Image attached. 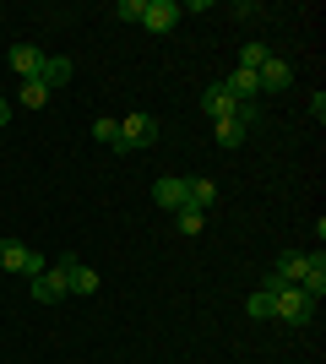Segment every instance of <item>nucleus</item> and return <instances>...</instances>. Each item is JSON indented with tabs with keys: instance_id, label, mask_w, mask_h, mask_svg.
Masks as SVG:
<instances>
[{
	"instance_id": "f257e3e1",
	"label": "nucleus",
	"mask_w": 326,
	"mask_h": 364,
	"mask_svg": "<svg viewBox=\"0 0 326 364\" xmlns=\"http://www.w3.org/2000/svg\"><path fill=\"white\" fill-rule=\"evenodd\" d=\"M272 321L305 326V321H315V299L305 289H294V283H278V289H272Z\"/></svg>"
},
{
	"instance_id": "f8f14e48",
	"label": "nucleus",
	"mask_w": 326,
	"mask_h": 364,
	"mask_svg": "<svg viewBox=\"0 0 326 364\" xmlns=\"http://www.w3.org/2000/svg\"><path fill=\"white\" fill-rule=\"evenodd\" d=\"M202 109H207V120H229V114H234L239 104L229 98V87H223V82H212V87L202 92Z\"/></svg>"
},
{
	"instance_id": "4468645a",
	"label": "nucleus",
	"mask_w": 326,
	"mask_h": 364,
	"mask_svg": "<svg viewBox=\"0 0 326 364\" xmlns=\"http://www.w3.org/2000/svg\"><path fill=\"white\" fill-rule=\"evenodd\" d=\"M33 82H44L49 92L65 87V82H71V60H60V55H44V65H38V76H33Z\"/></svg>"
},
{
	"instance_id": "39448f33",
	"label": "nucleus",
	"mask_w": 326,
	"mask_h": 364,
	"mask_svg": "<svg viewBox=\"0 0 326 364\" xmlns=\"http://www.w3.org/2000/svg\"><path fill=\"white\" fill-rule=\"evenodd\" d=\"M147 141H158V120L153 114H125L120 120V152H136Z\"/></svg>"
},
{
	"instance_id": "5701e85b",
	"label": "nucleus",
	"mask_w": 326,
	"mask_h": 364,
	"mask_svg": "<svg viewBox=\"0 0 326 364\" xmlns=\"http://www.w3.org/2000/svg\"><path fill=\"white\" fill-rule=\"evenodd\" d=\"M310 120H315V125L326 120V92H315V98H310Z\"/></svg>"
},
{
	"instance_id": "a211bd4d",
	"label": "nucleus",
	"mask_w": 326,
	"mask_h": 364,
	"mask_svg": "<svg viewBox=\"0 0 326 364\" xmlns=\"http://www.w3.org/2000/svg\"><path fill=\"white\" fill-rule=\"evenodd\" d=\"M16 104H22V109H44V104H49V87L28 76V82H22V92H16Z\"/></svg>"
},
{
	"instance_id": "20e7f679",
	"label": "nucleus",
	"mask_w": 326,
	"mask_h": 364,
	"mask_svg": "<svg viewBox=\"0 0 326 364\" xmlns=\"http://www.w3.org/2000/svg\"><path fill=\"white\" fill-rule=\"evenodd\" d=\"M180 16H185L180 0H147V6H141V28H147V33H174V28H180Z\"/></svg>"
},
{
	"instance_id": "b1692460",
	"label": "nucleus",
	"mask_w": 326,
	"mask_h": 364,
	"mask_svg": "<svg viewBox=\"0 0 326 364\" xmlns=\"http://www.w3.org/2000/svg\"><path fill=\"white\" fill-rule=\"evenodd\" d=\"M11 120V98H0V125Z\"/></svg>"
},
{
	"instance_id": "4be33fe9",
	"label": "nucleus",
	"mask_w": 326,
	"mask_h": 364,
	"mask_svg": "<svg viewBox=\"0 0 326 364\" xmlns=\"http://www.w3.org/2000/svg\"><path fill=\"white\" fill-rule=\"evenodd\" d=\"M141 6H147V0H114V16H120V22H141Z\"/></svg>"
},
{
	"instance_id": "9b49d317",
	"label": "nucleus",
	"mask_w": 326,
	"mask_h": 364,
	"mask_svg": "<svg viewBox=\"0 0 326 364\" xmlns=\"http://www.w3.org/2000/svg\"><path fill=\"white\" fill-rule=\"evenodd\" d=\"M299 289L321 304V294H326V256H321V250H315V256H305V277H299Z\"/></svg>"
},
{
	"instance_id": "f03ea898",
	"label": "nucleus",
	"mask_w": 326,
	"mask_h": 364,
	"mask_svg": "<svg viewBox=\"0 0 326 364\" xmlns=\"http://www.w3.org/2000/svg\"><path fill=\"white\" fill-rule=\"evenodd\" d=\"M65 294H71V256L55 261V267H44V272L33 277V299H38V304H55V299H65Z\"/></svg>"
},
{
	"instance_id": "ddd939ff",
	"label": "nucleus",
	"mask_w": 326,
	"mask_h": 364,
	"mask_svg": "<svg viewBox=\"0 0 326 364\" xmlns=\"http://www.w3.org/2000/svg\"><path fill=\"white\" fill-rule=\"evenodd\" d=\"M217 196H223V191H217V180H207V174H196V180H185V201L190 207H217Z\"/></svg>"
},
{
	"instance_id": "aec40b11",
	"label": "nucleus",
	"mask_w": 326,
	"mask_h": 364,
	"mask_svg": "<svg viewBox=\"0 0 326 364\" xmlns=\"http://www.w3.org/2000/svg\"><path fill=\"white\" fill-rule=\"evenodd\" d=\"M245 310H250V316H256V321H272V289L250 294V299H245Z\"/></svg>"
},
{
	"instance_id": "7ed1b4c3",
	"label": "nucleus",
	"mask_w": 326,
	"mask_h": 364,
	"mask_svg": "<svg viewBox=\"0 0 326 364\" xmlns=\"http://www.w3.org/2000/svg\"><path fill=\"white\" fill-rule=\"evenodd\" d=\"M0 267L16 272V277H38L49 261L38 256V250H28V245H16V240H0Z\"/></svg>"
},
{
	"instance_id": "6ab92c4d",
	"label": "nucleus",
	"mask_w": 326,
	"mask_h": 364,
	"mask_svg": "<svg viewBox=\"0 0 326 364\" xmlns=\"http://www.w3.org/2000/svg\"><path fill=\"white\" fill-rule=\"evenodd\" d=\"M174 223H180V234H202V228H207V213H202V207H190V201H185V207L174 213Z\"/></svg>"
},
{
	"instance_id": "f3484780",
	"label": "nucleus",
	"mask_w": 326,
	"mask_h": 364,
	"mask_svg": "<svg viewBox=\"0 0 326 364\" xmlns=\"http://www.w3.org/2000/svg\"><path fill=\"white\" fill-rule=\"evenodd\" d=\"M71 294H98V272H93V267H82L77 256H71Z\"/></svg>"
},
{
	"instance_id": "dca6fc26",
	"label": "nucleus",
	"mask_w": 326,
	"mask_h": 364,
	"mask_svg": "<svg viewBox=\"0 0 326 364\" xmlns=\"http://www.w3.org/2000/svg\"><path fill=\"white\" fill-rule=\"evenodd\" d=\"M266 60H272V49H266L261 44V38H250V44L245 49H239V71H261V65Z\"/></svg>"
},
{
	"instance_id": "423d86ee",
	"label": "nucleus",
	"mask_w": 326,
	"mask_h": 364,
	"mask_svg": "<svg viewBox=\"0 0 326 364\" xmlns=\"http://www.w3.org/2000/svg\"><path fill=\"white\" fill-rule=\"evenodd\" d=\"M256 82H261V98H272V92L294 87V65H288V60H278V55H272V60H266L261 71H256Z\"/></svg>"
},
{
	"instance_id": "9d476101",
	"label": "nucleus",
	"mask_w": 326,
	"mask_h": 364,
	"mask_svg": "<svg viewBox=\"0 0 326 364\" xmlns=\"http://www.w3.org/2000/svg\"><path fill=\"white\" fill-rule=\"evenodd\" d=\"M6 60H11V71L28 82V76H38V65H44V49H38V44H11Z\"/></svg>"
},
{
	"instance_id": "412c9836",
	"label": "nucleus",
	"mask_w": 326,
	"mask_h": 364,
	"mask_svg": "<svg viewBox=\"0 0 326 364\" xmlns=\"http://www.w3.org/2000/svg\"><path fill=\"white\" fill-rule=\"evenodd\" d=\"M93 136L104 141V147H114V152H120V120H93Z\"/></svg>"
},
{
	"instance_id": "1a4fd4ad",
	"label": "nucleus",
	"mask_w": 326,
	"mask_h": 364,
	"mask_svg": "<svg viewBox=\"0 0 326 364\" xmlns=\"http://www.w3.org/2000/svg\"><path fill=\"white\" fill-rule=\"evenodd\" d=\"M299 277H305V250H283L278 272L266 277V289H278V283H294V289H299Z\"/></svg>"
},
{
	"instance_id": "0eeeda50",
	"label": "nucleus",
	"mask_w": 326,
	"mask_h": 364,
	"mask_svg": "<svg viewBox=\"0 0 326 364\" xmlns=\"http://www.w3.org/2000/svg\"><path fill=\"white\" fill-rule=\"evenodd\" d=\"M223 87H229L234 104H261V82H256V71H239V65H234V71L223 76Z\"/></svg>"
},
{
	"instance_id": "2eb2a0df",
	"label": "nucleus",
	"mask_w": 326,
	"mask_h": 364,
	"mask_svg": "<svg viewBox=\"0 0 326 364\" xmlns=\"http://www.w3.org/2000/svg\"><path fill=\"white\" fill-rule=\"evenodd\" d=\"M212 136H217V147H239V141H245L250 131H245V125H239V120L229 114V120H212Z\"/></svg>"
},
{
	"instance_id": "6e6552de",
	"label": "nucleus",
	"mask_w": 326,
	"mask_h": 364,
	"mask_svg": "<svg viewBox=\"0 0 326 364\" xmlns=\"http://www.w3.org/2000/svg\"><path fill=\"white\" fill-rule=\"evenodd\" d=\"M153 201H158V207H169V213H180V207H185V180H180V174L153 180Z\"/></svg>"
}]
</instances>
